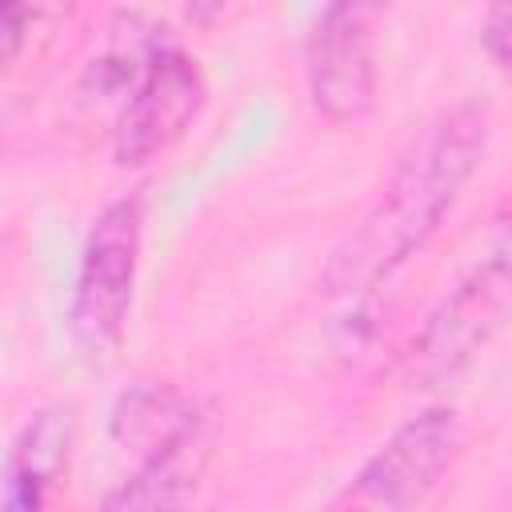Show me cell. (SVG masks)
Masks as SVG:
<instances>
[{
  "label": "cell",
  "instance_id": "1",
  "mask_svg": "<svg viewBox=\"0 0 512 512\" xmlns=\"http://www.w3.org/2000/svg\"><path fill=\"white\" fill-rule=\"evenodd\" d=\"M488 144V112L460 100L436 112L400 152L360 224L332 248L320 284L328 296H364L416 256L444 216L456 208L464 184L476 176Z\"/></svg>",
  "mask_w": 512,
  "mask_h": 512
},
{
  "label": "cell",
  "instance_id": "2",
  "mask_svg": "<svg viewBox=\"0 0 512 512\" xmlns=\"http://www.w3.org/2000/svg\"><path fill=\"white\" fill-rule=\"evenodd\" d=\"M140 244H144L140 196L108 200L84 236L72 304H68V332L80 360L92 368L108 364L112 352L120 348L132 308V284L140 268Z\"/></svg>",
  "mask_w": 512,
  "mask_h": 512
},
{
  "label": "cell",
  "instance_id": "3",
  "mask_svg": "<svg viewBox=\"0 0 512 512\" xmlns=\"http://www.w3.org/2000/svg\"><path fill=\"white\" fill-rule=\"evenodd\" d=\"M512 308V240L476 260L428 312L412 340V384L436 388L460 376Z\"/></svg>",
  "mask_w": 512,
  "mask_h": 512
},
{
  "label": "cell",
  "instance_id": "4",
  "mask_svg": "<svg viewBox=\"0 0 512 512\" xmlns=\"http://www.w3.org/2000/svg\"><path fill=\"white\" fill-rule=\"evenodd\" d=\"M460 440L464 432L452 408H428L412 416L324 512H420L428 492L452 468Z\"/></svg>",
  "mask_w": 512,
  "mask_h": 512
},
{
  "label": "cell",
  "instance_id": "5",
  "mask_svg": "<svg viewBox=\"0 0 512 512\" xmlns=\"http://www.w3.org/2000/svg\"><path fill=\"white\" fill-rule=\"evenodd\" d=\"M376 24V4L340 0L320 8L304 32L308 96L332 124L364 120L376 104Z\"/></svg>",
  "mask_w": 512,
  "mask_h": 512
},
{
  "label": "cell",
  "instance_id": "6",
  "mask_svg": "<svg viewBox=\"0 0 512 512\" xmlns=\"http://www.w3.org/2000/svg\"><path fill=\"white\" fill-rule=\"evenodd\" d=\"M208 100V80L200 64L172 48L160 44L128 100L120 104L116 116V136H112V156L120 168H140L156 156H164L204 112Z\"/></svg>",
  "mask_w": 512,
  "mask_h": 512
},
{
  "label": "cell",
  "instance_id": "7",
  "mask_svg": "<svg viewBox=\"0 0 512 512\" xmlns=\"http://www.w3.org/2000/svg\"><path fill=\"white\" fill-rule=\"evenodd\" d=\"M72 440H76V408L72 404L40 408L8 448L0 512H48V500L60 476L68 472Z\"/></svg>",
  "mask_w": 512,
  "mask_h": 512
},
{
  "label": "cell",
  "instance_id": "8",
  "mask_svg": "<svg viewBox=\"0 0 512 512\" xmlns=\"http://www.w3.org/2000/svg\"><path fill=\"white\" fill-rule=\"evenodd\" d=\"M204 464H208V436L200 424L176 444L140 460V468L108 492L100 512H188L196 500Z\"/></svg>",
  "mask_w": 512,
  "mask_h": 512
},
{
  "label": "cell",
  "instance_id": "9",
  "mask_svg": "<svg viewBox=\"0 0 512 512\" xmlns=\"http://www.w3.org/2000/svg\"><path fill=\"white\" fill-rule=\"evenodd\" d=\"M192 428H200L196 404L168 384H136L112 408V440L136 452L140 460L176 444Z\"/></svg>",
  "mask_w": 512,
  "mask_h": 512
},
{
  "label": "cell",
  "instance_id": "10",
  "mask_svg": "<svg viewBox=\"0 0 512 512\" xmlns=\"http://www.w3.org/2000/svg\"><path fill=\"white\" fill-rule=\"evenodd\" d=\"M480 44L488 52V60L512 76V0L508 4H492L484 12V24H480Z\"/></svg>",
  "mask_w": 512,
  "mask_h": 512
},
{
  "label": "cell",
  "instance_id": "11",
  "mask_svg": "<svg viewBox=\"0 0 512 512\" xmlns=\"http://www.w3.org/2000/svg\"><path fill=\"white\" fill-rule=\"evenodd\" d=\"M32 12L24 8V4H4L0 8V36H4V60L12 64L16 60V52H20V36H24V20H28Z\"/></svg>",
  "mask_w": 512,
  "mask_h": 512
}]
</instances>
